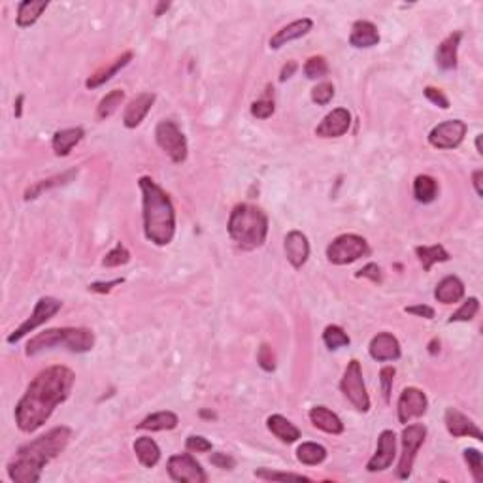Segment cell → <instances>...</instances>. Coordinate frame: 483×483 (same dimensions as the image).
I'll return each mask as SVG.
<instances>
[{"mask_svg": "<svg viewBox=\"0 0 483 483\" xmlns=\"http://www.w3.org/2000/svg\"><path fill=\"white\" fill-rule=\"evenodd\" d=\"M74 380V372L61 364L42 370L30 381L27 391L16 406V423L19 431H38L52 417L53 410L70 397Z\"/></svg>", "mask_w": 483, "mask_h": 483, "instance_id": "6da1fadb", "label": "cell"}, {"mask_svg": "<svg viewBox=\"0 0 483 483\" xmlns=\"http://www.w3.org/2000/svg\"><path fill=\"white\" fill-rule=\"evenodd\" d=\"M72 436L68 427H57L46 432L44 436L25 443L18 449L16 459L8 463V476L16 483L40 482L42 468L63 453Z\"/></svg>", "mask_w": 483, "mask_h": 483, "instance_id": "7a4b0ae2", "label": "cell"}, {"mask_svg": "<svg viewBox=\"0 0 483 483\" xmlns=\"http://www.w3.org/2000/svg\"><path fill=\"white\" fill-rule=\"evenodd\" d=\"M144 201L145 238L155 246H168L176 234V212L170 196L151 178L144 176L138 181Z\"/></svg>", "mask_w": 483, "mask_h": 483, "instance_id": "3957f363", "label": "cell"}, {"mask_svg": "<svg viewBox=\"0 0 483 483\" xmlns=\"http://www.w3.org/2000/svg\"><path fill=\"white\" fill-rule=\"evenodd\" d=\"M227 229L238 248L251 251L265 244L268 234V217L261 208L254 204H238L230 212Z\"/></svg>", "mask_w": 483, "mask_h": 483, "instance_id": "277c9868", "label": "cell"}, {"mask_svg": "<svg viewBox=\"0 0 483 483\" xmlns=\"http://www.w3.org/2000/svg\"><path fill=\"white\" fill-rule=\"evenodd\" d=\"M95 345V334L91 328L85 327H63V328H47L44 333L36 334L29 340L25 353L35 357L46 350L53 347H64L72 353H87Z\"/></svg>", "mask_w": 483, "mask_h": 483, "instance_id": "5b68a950", "label": "cell"}, {"mask_svg": "<svg viewBox=\"0 0 483 483\" xmlns=\"http://www.w3.org/2000/svg\"><path fill=\"white\" fill-rule=\"evenodd\" d=\"M370 254L369 242L359 234H340L327 248V259L333 265H351Z\"/></svg>", "mask_w": 483, "mask_h": 483, "instance_id": "8992f818", "label": "cell"}, {"mask_svg": "<svg viewBox=\"0 0 483 483\" xmlns=\"http://www.w3.org/2000/svg\"><path fill=\"white\" fill-rule=\"evenodd\" d=\"M340 389L344 393V397L353 404V408L359 412H369L370 410V397L364 387V380H362V369L361 362L353 359L347 364V369L344 372V378L340 381Z\"/></svg>", "mask_w": 483, "mask_h": 483, "instance_id": "52a82bcc", "label": "cell"}, {"mask_svg": "<svg viewBox=\"0 0 483 483\" xmlns=\"http://www.w3.org/2000/svg\"><path fill=\"white\" fill-rule=\"evenodd\" d=\"M427 438V427L421 423H414L408 425L402 431V453H400V460L397 466V477L398 479H408L414 468L415 455L419 451Z\"/></svg>", "mask_w": 483, "mask_h": 483, "instance_id": "ba28073f", "label": "cell"}, {"mask_svg": "<svg viewBox=\"0 0 483 483\" xmlns=\"http://www.w3.org/2000/svg\"><path fill=\"white\" fill-rule=\"evenodd\" d=\"M155 140L159 148L167 153L174 162H184L187 159V140L174 121H161L155 129Z\"/></svg>", "mask_w": 483, "mask_h": 483, "instance_id": "9c48e42d", "label": "cell"}, {"mask_svg": "<svg viewBox=\"0 0 483 483\" xmlns=\"http://www.w3.org/2000/svg\"><path fill=\"white\" fill-rule=\"evenodd\" d=\"M61 308H63V302L57 299H53V297H44V299L38 300L35 311H32V316H30L25 323H21V325L8 336V344H16V342H19L23 336L32 333L36 327H40V325H44L46 321H49Z\"/></svg>", "mask_w": 483, "mask_h": 483, "instance_id": "30bf717a", "label": "cell"}, {"mask_svg": "<svg viewBox=\"0 0 483 483\" xmlns=\"http://www.w3.org/2000/svg\"><path fill=\"white\" fill-rule=\"evenodd\" d=\"M168 474L174 482L179 483H206L208 476L204 468L189 453L174 455L168 459Z\"/></svg>", "mask_w": 483, "mask_h": 483, "instance_id": "8fae6325", "label": "cell"}, {"mask_svg": "<svg viewBox=\"0 0 483 483\" xmlns=\"http://www.w3.org/2000/svg\"><path fill=\"white\" fill-rule=\"evenodd\" d=\"M466 123L460 119H451L440 123L429 134V142L436 150H455L465 140Z\"/></svg>", "mask_w": 483, "mask_h": 483, "instance_id": "7c38bea8", "label": "cell"}, {"mask_svg": "<svg viewBox=\"0 0 483 483\" xmlns=\"http://www.w3.org/2000/svg\"><path fill=\"white\" fill-rule=\"evenodd\" d=\"M427 408H429V400H427V395L417 387H406L400 397H398L397 402V412H398V421L402 425H408L410 421L415 419V417H421V415L427 414Z\"/></svg>", "mask_w": 483, "mask_h": 483, "instance_id": "4fadbf2b", "label": "cell"}, {"mask_svg": "<svg viewBox=\"0 0 483 483\" xmlns=\"http://www.w3.org/2000/svg\"><path fill=\"white\" fill-rule=\"evenodd\" d=\"M397 453V436L393 431H383L378 438V449L374 457L366 463L369 472H383L393 465Z\"/></svg>", "mask_w": 483, "mask_h": 483, "instance_id": "5bb4252c", "label": "cell"}, {"mask_svg": "<svg viewBox=\"0 0 483 483\" xmlns=\"http://www.w3.org/2000/svg\"><path fill=\"white\" fill-rule=\"evenodd\" d=\"M351 114L345 108H336L323 117L321 125L316 129L317 136L321 138H340L350 131Z\"/></svg>", "mask_w": 483, "mask_h": 483, "instance_id": "9a60e30c", "label": "cell"}, {"mask_svg": "<svg viewBox=\"0 0 483 483\" xmlns=\"http://www.w3.org/2000/svg\"><path fill=\"white\" fill-rule=\"evenodd\" d=\"M443 421H446V429H448V432L453 438L468 436V438H476V440H479V442L483 440V434H482V431H479V427H477L472 419H468L465 414H460L459 410L449 408L448 412H446Z\"/></svg>", "mask_w": 483, "mask_h": 483, "instance_id": "2e32d148", "label": "cell"}, {"mask_svg": "<svg viewBox=\"0 0 483 483\" xmlns=\"http://www.w3.org/2000/svg\"><path fill=\"white\" fill-rule=\"evenodd\" d=\"M369 351L370 357H372L374 361L380 362L397 361V359H400V355H402L398 340L389 333L376 334L374 338H372V342H370Z\"/></svg>", "mask_w": 483, "mask_h": 483, "instance_id": "e0dca14e", "label": "cell"}, {"mask_svg": "<svg viewBox=\"0 0 483 483\" xmlns=\"http://www.w3.org/2000/svg\"><path fill=\"white\" fill-rule=\"evenodd\" d=\"M285 257L294 268H302L310 257V244L300 230H291L285 236Z\"/></svg>", "mask_w": 483, "mask_h": 483, "instance_id": "ac0fdd59", "label": "cell"}, {"mask_svg": "<svg viewBox=\"0 0 483 483\" xmlns=\"http://www.w3.org/2000/svg\"><path fill=\"white\" fill-rule=\"evenodd\" d=\"M155 102V95L153 93H142L136 98L129 102L125 115H123V123L127 129H136L145 119V115L150 114L151 106Z\"/></svg>", "mask_w": 483, "mask_h": 483, "instance_id": "d6986e66", "label": "cell"}, {"mask_svg": "<svg viewBox=\"0 0 483 483\" xmlns=\"http://www.w3.org/2000/svg\"><path fill=\"white\" fill-rule=\"evenodd\" d=\"M311 27H314V21L308 18L285 25L283 29L278 30L276 35L270 38V49H280V47H283L285 44H289V42L299 40V38H302V36H306L310 32Z\"/></svg>", "mask_w": 483, "mask_h": 483, "instance_id": "ffe728a7", "label": "cell"}, {"mask_svg": "<svg viewBox=\"0 0 483 483\" xmlns=\"http://www.w3.org/2000/svg\"><path fill=\"white\" fill-rule=\"evenodd\" d=\"M310 421L311 425L317 427L319 431L327 432V434H342L344 432V423L338 415L330 412L325 406H316L310 410Z\"/></svg>", "mask_w": 483, "mask_h": 483, "instance_id": "44dd1931", "label": "cell"}, {"mask_svg": "<svg viewBox=\"0 0 483 483\" xmlns=\"http://www.w3.org/2000/svg\"><path fill=\"white\" fill-rule=\"evenodd\" d=\"M350 44L353 47H374L380 44V32L378 27L370 21H357L351 27Z\"/></svg>", "mask_w": 483, "mask_h": 483, "instance_id": "7402d4cb", "label": "cell"}, {"mask_svg": "<svg viewBox=\"0 0 483 483\" xmlns=\"http://www.w3.org/2000/svg\"><path fill=\"white\" fill-rule=\"evenodd\" d=\"M465 297V283L457 276L443 278L434 289V299L442 304H455Z\"/></svg>", "mask_w": 483, "mask_h": 483, "instance_id": "603a6c76", "label": "cell"}, {"mask_svg": "<svg viewBox=\"0 0 483 483\" xmlns=\"http://www.w3.org/2000/svg\"><path fill=\"white\" fill-rule=\"evenodd\" d=\"M460 38H463L460 32H453V35H449L448 38L438 46L436 64L442 70L457 68V49H459Z\"/></svg>", "mask_w": 483, "mask_h": 483, "instance_id": "cb8c5ba5", "label": "cell"}, {"mask_svg": "<svg viewBox=\"0 0 483 483\" xmlns=\"http://www.w3.org/2000/svg\"><path fill=\"white\" fill-rule=\"evenodd\" d=\"M85 136L83 129L74 127V129H64V131H59V133L53 134L52 148L55 151V155L66 157L72 151L74 145H78L81 142V138Z\"/></svg>", "mask_w": 483, "mask_h": 483, "instance_id": "d4e9b609", "label": "cell"}, {"mask_svg": "<svg viewBox=\"0 0 483 483\" xmlns=\"http://www.w3.org/2000/svg\"><path fill=\"white\" fill-rule=\"evenodd\" d=\"M266 425H268V431H270L276 438H280L283 443H293L300 438L299 429H297L287 417H283V415L280 414L270 415L268 421H266Z\"/></svg>", "mask_w": 483, "mask_h": 483, "instance_id": "484cf974", "label": "cell"}, {"mask_svg": "<svg viewBox=\"0 0 483 483\" xmlns=\"http://www.w3.org/2000/svg\"><path fill=\"white\" fill-rule=\"evenodd\" d=\"M46 0H25L21 2L18 8V27L21 29H27V27H32V25L40 19V16L47 10Z\"/></svg>", "mask_w": 483, "mask_h": 483, "instance_id": "4316f807", "label": "cell"}, {"mask_svg": "<svg viewBox=\"0 0 483 483\" xmlns=\"http://www.w3.org/2000/svg\"><path fill=\"white\" fill-rule=\"evenodd\" d=\"M131 59H133V53L131 52L123 53V55L115 59L114 63L109 64V66H106V68L95 72V74H93L91 78L85 81V87L87 89H97V87H100L102 83H106L108 80H112V78H114V76L117 74L121 68H125V66L131 63Z\"/></svg>", "mask_w": 483, "mask_h": 483, "instance_id": "83f0119b", "label": "cell"}, {"mask_svg": "<svg viewBox=\"0 0 483 483\" xmlns=\"http://www.w3.org/2000/svg\"><path fill=\"white\" fill-rule=\"evenodd\" d=\"M134 453L138 457V460L145 468H153L161 459V449L157 446L153 438L142 436L134 442Z\"/></svg>", "mask_w": 483, "mask_h": 483, "instance_id": "f1b7e54d", "label": "cell"}, {"mask_svg": "<svg viewBox=\"0 0 483 483\" xmlns=\"http://www.w3.org/2000/svg\"><path fill=\"white\" fill-rule=\"evenodd\" d=\"M178 427V415L174 412H157L148 415L142 423L136 425L140 431H172Z\"/></svg>", "mask_w": 483, "mask_h": 483, "instance_id": "f546056e", "label": "cell"}, {"mask_svg": "<svg viewBox=\"0 0 483 483\" xmlns=\"http://www.w3.org/2000/svg\"><path fill=\"white\" fill-rule=\"evenodd\" d=\"M415 254L419 257V263L423 265L425 272L431 270L432 265H436V263L449 261V254L443 246H419V248H415Z\"/></svg>", "mask_w": 483, "mask_h": 483, "instance_id": "4dcf8cb0", "label": "cell"}, {"mask_svg": "<svg viewBox=\"0 0 483 483\" xmlns=\"http://www.w3.org/2000/svg\"><path fill=\"white\" fill-rule=\"evenodd\" d=\"M414 196L417 202L429 204L438 196V181L432 176H417L414 181Z\"/></svg>", "mask_w": 483, "mask_h": 483, "instance_id": "1f68e13d", "label": "cell"}, {"mask_svg": "<svg viewBox=\"0 0 483 483\" xmlns=\"http://www.w3.org/2000/svg\"><path fill=\"white\" fill-rule=\"evenodd\" d=\"M297 459L302 463V465L308 466H316L321 465L323 460L327 459V449L319 446V443L314 442H306L302 446H299L297 449Z\"/></svg>", "mask_w": 483, "mask_h": 483, "instance_id": "d6a6232c", "label": "cell"}, {"mask_svg": "<svg viewBox=\"0 0 483 483\" xmlns=\"http://www.w3.org/2000/svg\"><path fill=\"white\" fill-rule=\"evenodd\" d=\"M76 174H78V170H68V172L61 174V176H55V178L44 179V181H40V184H36L35 187H29L27 193H25V201H32V198L42 195V193L49 189V187H59V185L68 184L70 179L74 178Z\"/></svg>", "mask_w": 483, "mask_h": 483, "instance_id": "836d02e7", "label": "cell"}, {"mask_svg": "<svg viewBox=\"0 0 483 483\" xmlns=\"http://www.w3.org/2000/svg\"><path fill=\"white\" fill-rule=\"evenodd\" d=\"M123 100H125V91H123V89H114V91H109L108 95H106V97L98 102V106H97L98 119H106V117H109V115L114 114L115 109L119 108Z\"/></svg>", "mask_w": 483, "mask_h": 483, "instance_id": "e575fe53", "label": "cell"}, {"mask_svg": "<svg viewBox=\"0 0 483 483\" xmlns=\"http://www.w3.org/2000/svg\"><path fill=\"white\" fill-rule=\"evenodd\" d=\"M323 342L327 345L328 350H340L344 345H350V336L345 333L344 328L338 327V325H328L323 333Z\"/></svg>", "mask_w": 483, "mask_h": 483, "instance_id": "d590c367", "label": "cell"}, {"mask_svg": "<svg viewBox=\"0 0 483 483\" xmlns=\"http://www.w3.org/2000/svg\"><path fill=\"white\" fill-rule=\"evenodd\" d=\"M255 476L259 477V479H266V482H311L310 477L302 476V474L276 472L268 470V468H259V470H255Z\"/></svg>", "mask_w": 483, "mask_h": 483, "instance_id": "8d00e7d4", "label": "cell"}, {"mask_svg": "<svg viewBox=\"0 0 483 483\" xmlns=\"http://www.w3.org/2000/svg\"><path fill=\"white\" fill-rule=\"evenodd\" d=\"M477 310H479V300L476 299V297H472V299H468L465 302V304L460 306L459 310L455 311L453 316L449 317L448 323H459V321H472L474 317H476Z\"/></svg>", "mask_w": 483, "mask_h": 483, "instance_id": "74e56055", "label": "cell"}, {"mask_svg": "<svg viewBox=\"0 0 483 483\" xmlns=\"http://www.w3.org/2000/svg\"><path fill=\"white\" fill-rule=\"evenodd\" d=\"M304 74L306 78L310 80H319V78H325L328 74V64L325 61V57H310L304 64Z\"/></svg>", "mask_w": 483, "mask_h": 483, "instance_id": "f35d334b", "label": "cell"}, {"mask_svg": "<svg viewBox=\"0 0 483 483\" xmlns=\"http://www.w3.org/2000/svg\"><path fill=\"white\" fill-rule=\"evenodd\" d=\"M129 261H131V254H129V249L119 242L112 251L106 254V257L102 259V265L108 266V268H114V266L127 265Z\"/></svg>", "mask_w": 483, "mask_h": 483, "instance_id": "ab89813d", "label": "cell"}, {"mask_svg": "<svg viewBox=\"0 0 483 483\" xmlns=\"http://www.w3.org/2000/svg\"><path fill=\"white\" fill-rule=\"evenodd\" d=\"M465 460L468 468H470L472 476L476 479L477 483L483 482V457L477 449H465Z\"/></svg>", "mask_w": 483, "mask_h": 483, "instance_id": "60d3db41", "label": "cell"}, {"mask_svg": "<svg viewBox=\"0 0 483 483\" xmlns=\"http://www.w3.org/2000/svg\"><path fill=\"white\" fill-rule=\"evenodd\" d=\"M334 97V85L328 83V81H323L319 85H316L311 89V100L319 106H327Z\"/></svg>", "mask_w": 483, "mask_h": 483, "instance_id": "b9f144b4", "label": "cell"}, {"mask_svg": "<svg viewBox=\"0 0 483 483\" xmlns=\"http://www.w3.org/2000/svg\"><path fill=\"white\" fill-rule=\"evenodd\" d=\"M257 361H259V366L266 372H272L276 369V357H274V351L268 344H263L259 347V355H257Z\"/></svg>", "mask_w": 483, "mask_h": 483, "instance_id": "7bdbcfd3", "label": "cell"}, {"mask_svg": "<svg viewBox=\"0 0 483 483\" xmlns=\"http://www.w3.org/2000/svg\"><path fill=\"white\" fill-rule=\"evenodd\" d=\"M393 380H395V369H393V366H383V369L380 370V381H381V393H383L386 402L391 400Z\"/></svg>", "mask_w": 483, "mask_h": 483, "instance_id": "ee69618b", "label": "cell"}, {"mask_svg": "<svg viewBox=\"0 0 483 483\" xmlns=\"http://www.w3.org/2000/svg\"><path fill=\"white\" fill-rule=\"evenodd\" d=\"M272 114H274V102L268 98H263V100L251 104V115L257 119H268Z\"/></svg>", "mask_w": 483, "mask_h": 483, "instance_id": "f6af8a7d", "label": "cell"}, {"mask_svg": "<svg viewBox=\"0 0 483 483\" xmlns=\"http://www.w3.org/2000/svg\"><path fill=\"white\" fill-rule=\"evenodd\" d=\"M185 448L189 449V451H195V453H206V451L212 449V442H208L204 436H195V434H193V436L187 438Z\"/></svg>", "mask_w": 483, "mask_h": 483, "instance_id": "bcb514c9", "label": "cell"}, {"mask_svg": "<svg viewBox=\"0 0 483 483\" xmlns=\"http://www.w3.org/2000/svg\"><path fill=\"white\" fill-rule=\"evenodd\" d=\"M425 97L431 100L432 104H436V106H440L442 109H448L449 108V100L448 97L443 95L440 89H436V87H425Z\"/></svg>", "mask_w": 483, "mask_h": 483, "instance_id": "7dc6e473", "label": "cell"}, {"mask_svg": "<svg viewBox=\"0 0 483 483\" xmlns=\"http://www.w3.org/2000/svg\"><path fill=\"white\" fill-rule=\"evenodd\" d=\"M210 463H212L213 466H217V468H221V470H232L236 465V460L230 457V455L227 453H221V451H217V453H213L212 457H210Z\"/></svg>", "mask_w": 483, "mask_h": 483, "instance_id": "c3c4849f", "label": "cell"}, {"mask_svg": "<svg viewBox=\"0 0 483 483\" xmlns=\"http://www.w3.org/2000/svg\"><path fill=\"white\" fill-rule=\"evenodd\" d=\"M357 278H369V280H372L374 283H380L381 282L380 266L376 265V263H369V265L362 266L361 270L357 272Z\"/></svg>", "mask_w": 483, "mask_h": 483, "instance_id": "681fc988", "label": "cell"}, {"mask_svg": "<svg viewBox=\"0 0 483 483\" xmlns=\"http://www.w3.org/2000/svg\"><path fill=\"white\" fill-rule=\"evenodd\" d=\"M404 311H406V314H412V316L425 317V319H432V317H434V310H432L431 306H427V304L410 306V308H406Z\"/></svg>", "mask_w": 483, "mask_h": 483, "instance_id": "f907efd6", "label": "cell"}, {"mask_svg": "<svg viewBox=\"0 0 483 483\" xmlns=\"http://www.w3.org/2000/svg\"><path fill=\"white\" fill-rule=\"evenodd\" d=\"M125 282L123 278H117V280H112V282H108V283H93V285H89V289L91 291H95V293H109L112 291V287H115V285H121V283Z\"/></svg>", "mask_w": 483, "mask_h": 483, "instance_id": "816d5d0a", "label": "cell"}, {"mask_svg": "<svg viewBox=\"0 0 483 483\" xmlns=\"http://www.w3.org/2000/svg\"><path fill=\"white\" fill-rule=\"evenodd\" d=\"M299 68V64L294 63V61H289L285 66L282 68V74H280V81H285V80H289L291 76L294 74V70Z\"/></svg>", "mask_w": 483, "mask_h": 483, "instance_id": "f5cc1de1", "label": "cell"}, {"mask_svg": "<svg viewBox=\"0 0 483 483\" xmlns=\"http://www.w3.org/2000/svg\"><path fill=\"white\" fill-rule=\"evenodd\" d=\"M482 178H483V172H482V170H476V172H474V176H472V179H474V187H476L477 196H482V195H483Z\"/></svg>", "mask_w": 483, "mask_h": 483, "instance_id": "db71d44e", "label": "cell"}, {"mask_svg": "<svg viewBox=\"0 0 483 483\" xmlns=\"http://www.w3.org/2000/svg\"><path fill=\"white\" fill-rule=\"evenodd\" d=\"M21 108H23V95H19L16 102V117H21Z\"/></svg>", "mask_w": 483, "mask_h": 483, "instance_id": "11a10c76", "label": "cell"}, {"mask_svg": "<svg viewBox=\"0 0 483 483\" xmlns=\"http://www.w3.org/2000/svg\"><path fill=\"white\" fill-rule=\"evenodd\" d=\"M438 350H440V342H438V340H432L431 344H429V351H431L432 355H434Z\"/></svg>", "mask_w": 483, "mask_h": 483, "instance_id": "9f6ffc18", "label": "cell"}, {"mask_svg": "<svg viewBox=\"0 0 483 483\" xmlns=\"http://www.w3.org/2000/svg\"><path fill=\"white\" fill-rule=\"evenodd\" d=\"M168 8H170V4H168V2H162V4H159V8H157L155 16H161V13L165 12V10H168Z\"/></svg>", "mask_w": 483, "mask_h": 483, "instance_id": "6f0895ef", "label": "cell"}, {"mask_svg": "<svg viewBox=\"0 0 483 483\" xmlns=\"http://www.w3.org/2000/svg\"><path fill=\"white\" fill-rule=\"evenodd\" d=\"M476 150H477V153L482 155V134L477 136V140H476Z\"/></svg>", "mask_w": 483, "mask_h": 483, "instance_id": "680465c9", "label": "cell"}]
</instances>
